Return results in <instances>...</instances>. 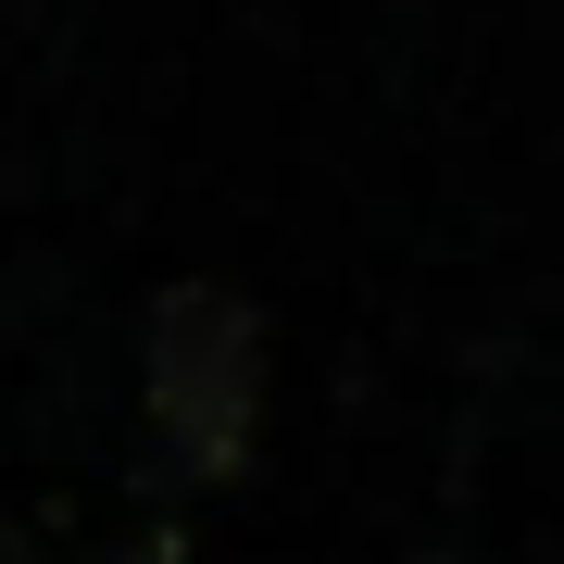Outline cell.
Wrapping results in <instances>:
<instances>
[{"instance_id": "cell-1", "label": "cell", "mask_w": 564, "mask_h": 564, "mask_svg": "<svg viewBox=\"0 0 564 564\" xmlns=\"http://www.w3.org/2000/svg\"><path fill=\"white\" fill-rule=\"evenodd\" d=\"M251 402H263V326L226 289H176L151 314V426L176 440L188 477H226L251 452Z\"/></svg>"}]
</instances>
